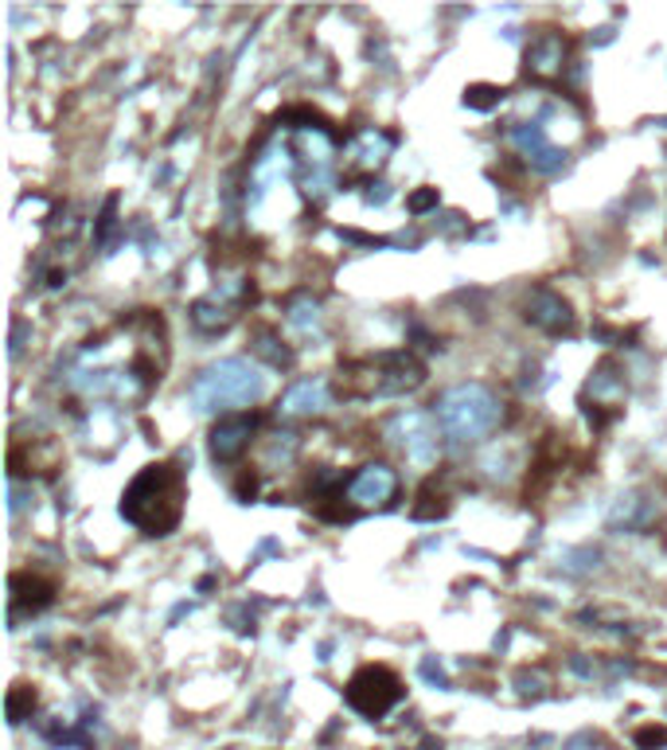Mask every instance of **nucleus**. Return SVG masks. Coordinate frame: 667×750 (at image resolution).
I'll return each mask as SVG.
<instances>
[{
	"instance_id": "nucleus-12",
	"label": "nucleus",
	"mask_w": 667,
	"mask_h": 750,
	"mask_svg": "<svg viewBox=\"0 0 667 750\" xmlns=\"http://www.w3.org/2000/svg\"><path fill=\"white\" fill-rule=\"evenodd\" d=\"M328 406H332V395H328L325 380H300L282 395L277 414H285V419H308V414H325Z\"/></svg>"
},
{
	"instance_id": "nucleus-4",
	"label": "nucleus",
	"mask_w": 667,
	"mask_h": 750,
	"mask_svg": "<svg viewBox=\"0 0 667 750\" xmlns=\"http://www.w3.org/2000/svg\"><path fill=\"white\" fill-rule=\"evenodd\" d=\"M434 419L453 442H484L504 423V403L484 383H457L437 395Z\"/></svg>"
},
{
	"instance_id": "nucleus-5",
	"label": "nucleus",
	"mask_w": 667,
	"mask_h": 750,
	"mask_svg": "<svg viewBox=\"0 0 667 750\" xmlns=\"http://www.w3.org/2000/svg\"><path fill=\"white\" fill-rule=\"evenodd\" d=\"M348 704L360 711L363 719H383L391 707L403 704L406 688L403 681H398V673L394 669H386V664H363L360 673L348 681Z\"/></svg>"
},
{
	"instance_id": "nucleus-8",
	"label": "nucleus",
	"mask_w": 667,
	"mask_h": 750,
	"mask_svg": "<svg viewBox=\"0 0 667 750\" xmlns=\"http://www.w3.org/2000/svg\"><path fill=\"white\" fill-rule=\"evenodd\" d=\"M254 431H258L254 414H247V411L222 414L219 423L211 426V457L219 461V466L239 461V457L250 449V442H254Z\"/></svg>"
},
{
	"instance_id": "nucleus-16",
	"label": "nucleus",
	"mask_w": 667,
	"mask_h": 750,
	"mask_svg": "<svg viewBox=\"0 0 667 750\" xmlns=\"http://www.w3.org/2000/svg\"><path fill=\"white\" fill-rule=\"evenodd\" d=\"M652 500L644 497H621L613 504V512H609V524L613 528H625V532H641L644 524L652 520Z\"/></svg>"
},
{
	"instance_id": "nucleus-1",
	"label": "nucleus",
	"mask_w": 667,
	"mask_h": 750,
	"mask_svg": "<svg viewBox=\"0 0 667 750\" xmlns=\"http://www.w3.org/2000/svg\"><path fill=\"white\" fill-rule=\"evenodd\" d=\"M188 481L184 469L172 461L145 466L121 492V517L145 535H172L184 520Z\"/></svg>"
},
{
	"instance_id": "nucleus-7",
	"label": "nucleus",
	"mask_w": 667,
	"mask_h": 750,
	"mask_svg": "<svg viewBox=\"0 0 667 750\" xmlns=\"http://www.w3.org/2000/svg\"><path fill=\"white\" fill-rule=\"evenodd\" d=\"M398 497V474L383 461H371L348 481V500L356 509H391Z\"/></svg>"
},
{
	"instance_id": "nucleus-17",
	"label": "nucleus",
	"mask_w": 667,
	"mask_h": 750,
	"mask_svg": "<svg viewBox=\"0 0 667 750\" xmlns=\"http://www.w3.org/2000/svg\"><path fill=\"white\" fill-rule=\"evenodd\" d=\"M192 320H196L204 333H222V328L234 320V313H231V305L219 302V297H204V302L192 305Z\"/></svg>"
},
{
	"instance_id": "nucleus-11",
	"label": "nucleus",
	"mask_w": 667,
	"mask_h": 750,
	"mask_svg": "<svg viewBox=\"0 0 667 750\" xmlns=\"http://www.w3.org/2000/svg\"><path fill=\"white\" fill-rule=\"evenodd\" d=\"M55 602V578L28 575L17 570L12 575V621H20V613H40Z\"/></svg>"
},
{
	"instance_id": "nucleus-15",
	"label": "nucleus",
	"mask_w": 667,
	"mask_h": 750,
	"mask_svg": "<svg viewBox=\"0 0 667 750\" xmlns=\"http://www.w3.org/2000/svg\"><path fill=\"white\" fill-rule=\"evenodd\" d=\"M386 153H391V138L375 130H363L360 138L348 145V164L360 169V173H375V169H383Z\"/></svg>"
},
{
	"instance_id": "nucleus-10",
	"label": "nucleus",
	"mask_w": 667,
	"mask_h": 750,
	"mask_svg": "<svg viewBox=\"0 0 667 750\" xmlns=\"http://www.w3.org/2000/svg\"><path fill=\"white\" fill-rule=\"evenodd\" d=\"M512 145L520 149V156H527V164L531 169H539V173H558V169L566 164V153L558 145H550L547 130H543L539 121H531V126H515Z\"/></svg>"
},
{
	"instance_id": "nucleus-21",
	"label": "nucleus",
	"mask_w": 667,
	"mask_h": 750,
	"mask_svg": "<svg viewBox=\"0 0 667 750\" xmlns=\"http://www.w3.org/2000/svg\"><path fill=\"white\" fill-rule=\"evenodd\" d=\"M434 204H437V188H426L411 199V211H426V207H434Z\"/></svg>"
},
{
	"instance_id": "nucleus-22",
	"label": "nucleus",
	"mask_w": 667,
	"mask_h": 750,
	"mask_svg": "<svg viewBox=\"0 0 667 750\" xmlns=\"http://www.w3.org/2000/svg\"><path fill=\"white\" fill-rule=\"evenodd\" d=\"M641 742H644V747H652V742H667V731H644Z\"/></svg>"
},
{
	"instance_id": "nucleus-14",
	"label": "nucleus",
	"mask_w": 667,
	"mask_h": 750,
	"mask_svg": "<svg viewBox=\"0 0 667 750\" xmlns=\"http://www.w3.org/2000/svg\"><path fill=\"white\" fill-rule=\"evenodd\" d=\"M586 399H593L590 414H593V411H609V414H613L616 406L625 403V380L616 376V363H609V360H605L598 371H593L590 388H586Z\"/></svg>"
},
{
	"instance_id": "nucleus-6",
	"label": "nucleus",
	"mask_w": 667,
	"mask_h": 750,
	"mask_svg": "<svg viewBox=\"0 0 667 750\" xmlns=\"http://www.w3.org/2000/svg\"><path fill=\"white\" fill-rule=\"evenodd\" d=\"M386 434L394 438V446L403 449L411 466L429 469L437 461V426L429 414H422V411L398 414V419L386 426Z\"/></svg>"
},
{
	"instance_id": "nucleus-18",
	"label": "nucleus",
	"mask_w": 667,
	"mask_h": 750,
	"mask_svg": "<svg viewBox=\"0 0 667 750\" xmlns=\"http://www.w3.org/2000/svg\"><path fill=\"white\" fill-rule=\"evenodd\" d=\"M289 325L300 328V333L320 328V305L313 302V297H297V302L289 305Z\"/></svg>"
},
{
	"instance_id": "nucleus-3",
	"label": "nucleus",
	"mask_w": 667,
	"mask_h": 750,
	"mask_svg": "<svg viewBox=\"0 0 667 750\" xmlns=\"http://www.w3.org/2000/svg\"><path fill=\"white\" fill-rule=\"evenodd\" d=\"M426 383V363L414 352H379L343 363L340 388L348 399H391L411 395Z\"/></svg>"
},
{
	"instance_id": "nucleus-13",
	"label": "nucleus",
	"mask_w": 667,
	"mask_h": 750,
	"mask_svg": "<svg viewBox=\"0 0 667 750\" xmlns=\"http://www.w3.org/2000/svg\"><path fill=\"white\" fill-rule=\"evenodd\" d=\"M566 59V40L558 32H543L527 47V78H558Z\"/></svg>"
},
{
	"instance_id": "nucleus-20",
	"label": "nucleus",
	"mask_w": 667,
	"mask_h": 750,
	"mask_svg": "<svg viewBox=\"0 0 667 750\" xmlns=\"http://www.w3.org/2000/svg\"><path fill=\"white\" fill-rule=\"evenodd\" d=\"M500 98H504V90L496 87H472L469 95H464V102H469L472 110H488V106H496Z\"/></svg>"
},
{
	"instance_id": "nucleus-9",
	"label": "nucleus",
	"mask_w": 667,
	"mask_h": 750,
	"mask_svg": "<svg viewBox=\"0 0 667 750\" xmlns=\"http://www.w3.org/2000/svg\"><path fill=\"white\" fill-rule=\"evenodd\" d=\"M523 317H527L535 328H543V333H550V337H566V333H573L570 302L558 297L555 290H535V294L527 297V305H523Z\"/></svg>"
},
{
	"instance_id": "nucleus-19",
	"label": "nucleus",
	"mask_w": 667,
	"mask_h": 750,
	"mask_svg": "<svg viewBox=\"0 0 667 750\" xmlns=\"http://www.w3.org/2000/svg\"><path fill=\"white\" fill-rule=\"evenodd\" d=\"M28 707H35V688H28V684H17V688L9 692V724H24Z\"/></svg>"
},
{
	"instance_id": "nucleus-2",
	"label": "nucleus",
	"mask_w": 667,
	"mask_h": 750,
	"mask_svg": "<svg viewBox=\"0 0 667 750\" xmlns=\"http://www.w3.org/2000/svg\"><path fill=\"white\" fill-rule=\"evenodd\" d=\"M265 391V376L250 360H219L192 380L188 403L196 414H239L242 406L258 403Z\"/></svg>"
}]
</instances>
